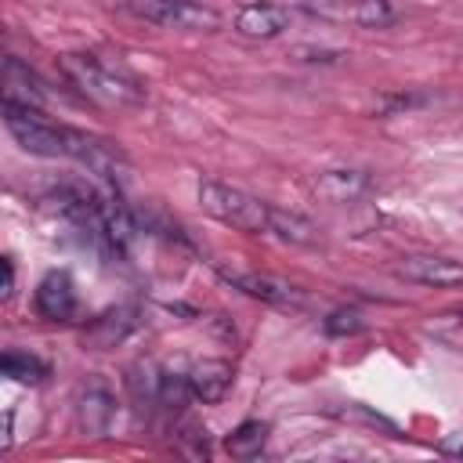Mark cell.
<instances>
[{"mask_svg": "<svg viewBox=\"0 0 463 463\" xmlns=\"http://www.w3.org/2000/svg\"><path fill=\"white\" fill-rule=\"evenodd\" d=\"M127 14L163 25V29H188V33H203V29H217L221 14L213 7H203L195 0H119Z\"/></svg>", "mask_w": 463, "mask_h": 463, "instance_id": "cell-4", "label": "cell"}, {"mask_svg": "<svg viewBox=\"0 0 463 463\" xmlns=\"http://www.w3.org/2000/svg\"><path fill=\"white\" fill-rule=\"evenodd\" d=\"M33 307H36V315L47 318V322H69V318H76L80 300H76L72 279H69L65 271H51V275L36 286Z\"/></svg>", "mask_w": 463, "mask_h": 463, "instance_id": "cell-10", "label": "cell"}, {"mask_svg": "<svg viewBox=\"0 0 463 463\" xmlns=\"http://www.w3.org/2000/svg\"><path fill=\"white\" fill-rule=\"evenodd\" d=\"M297 61H340L344 54L340 51H315V47H297L293 51Z\"/></svg>", "mask_w": 463, "mask_h": 463, "instance_id": "cell-21", "label": "cell"}, {"mask_svg": "<svg viewBox=\"0 0 463 463\" xmlns=\"http://www.w3.org/2000/svg\"><path fill=\"white\" fill-rule=\"evenodd\" d=\"M286 29H289V7H282V4L257 0V4H242L235 11V33L246 40H275Z\"/></svg>", "mask_w": 463, "mask_h": 463, "instance_id": "cell-9", "label": "cell"}, {"mask_svg": "<svg viewBox=\"0 0 463 463\" xmlns=\"http://www.w3.org/2000/svg\"><path fill=\"white\" fill-rule=\"evenodd\" d=\"M177 452H184V456H192V459H206V456H210V438H206V430L195 427V423H188L184 434H181V441H177Z\"/></svg>", "mask_w": 463, "mask_h": 463, "instance_id": "cell-20", "label": "cell"}, {"mask_svg": "<svg viewBox=\"0 0 463 463\" xmlns=\"http://www.w3.org/2000/svg\"><path fill=\"white\" fill-rule=\"evenodd\" d=\"M0 369H4V376L18 380V383H43V380L51 376V365H47L40 354L18 351V347H7V351H4Z\"/></svg>", "mask_w": 463, "mask_h": 463, "instance_id": "cell-14", "label": "cell"}, {"mask_svg": "<svg viewBox=\"0 0 463 463\" xmlns=\"http://www.w3.org/2000/svg\"><path fill=\"white\" fill-rule=\"evenodd\" d=\"M65 72L72 76V83H76L87 98H94V101H101V105L127 109V105H141V101H145V87H141L134 76H127V72L105 65V61L94 58V54H65Z\"/></svg>", "mask_w": 463, "mask_h": 463, "instance_id": "cell-1", "label": "cell"}, {"mask_svg": "<svg viewBox=\"0 0 463 463\" xmlns=\"http://www.w3.org/2000/svg\"><path fill=\"white\" fill-rule=\"evenodd\" d=\"M199 206L221 221V224H232L239 232H250V235H260L271 228V206L235 184H224V181H199Z\"/></svg>", "mask_w": 463, "mask_h": 463, "instance_id": "cell-2", "label": "cell"}, {"mask_svg": "<svg viewBox=\"0 0 463 463\" xmlns=\"http://www.w3.org/2000/svg\"><path fill=\"white\" fill-rule=\"evenodd\" d=\"M438 449H441L445 456H456V459H463V427H459V430H452V434H445V438L438 441Z\"/></svg>", "mask_w": 463, "mask_h": 463, "instance_id": "cell-22", "label": "cell"}, {"mask_svg": "<svg viewBox=\"0 0 463 463\" xmlns=\"http://www.w3.org/2000/svg\"><path fill=\"white\" fill-rule=\"evenodd\" d=\"M264 441H268V423H260V420H242V423L224 438V449H228L235 459H253V456H260Z\"/></svg>", "mask_w": 463, "mask_h": 463, "instance_id": "cell-16", "label": "cell"}, {"mask_svg": "<svg viewBox=\"0 0 463 463\" xmlns=\"http://www.w3.org/2000/svg\"><path fill=\"white\" fill-rule=\"evenodd\" d=\"M14 297V264H11V257H4V300H11Z\"/></svg>", "mask_w": 463, "mask_h": 463, "instance_id": "cell-23", "label": "cell"}, {"mask_svg": "<svg viewBox=\"0 0 463 463\" xmlns=\"http://www.w3.org/2000/svg\"><path fill=\"white\" fill-rule=\"evenodd\" d=\"M76 416H80V427L87 434H94V438H101L109 430V423L116 416V394H112V387L101 376H90L80 387V394H76Z\"/></svg>", "mask_w": 463, "mask_h": 463, "instance_id": "cell-8", "label": "cell"}, {"mask_svg": "<svg viewBox=\"0 0 463 463\" xmlns=\"http://www.w3.org/2000/svg\"><path fill=\"white\" fill-rule=\"evenodd\" d=\"M4 127H7L11 137H14L25 152H33V156H47V159L69 156L72 130L47 123L36 105H22V101H7V98H4Z\"/></svg>", "mask_w": 463, "mask_h": 463, "instance_id": "cell-3", "label": "cell"}, {"mask_svg": "<svg viewBox=\"0 0 463 463\" xmlns=\"http://www.w3.org/2000/svg\"><path fill=\"white\" fill-rule=\"evenodd\" d=\"M4 98L22 101V105H40L43 101V87H40L36 72L25 69L18 58H7V65H4Z\"/></svg>", "mask_w": 463, "mask_h": 463, "instance_id": "cell-13", "label": "cell"}, {"mask_svg": "<svg viewBox=\"0 0 463 463\" xmlns=\"http://www.w3.org/2000/svg\"><path fill=\"white\" fill-rule=\"evenodd\" d=\"M271 235H279L282 242H293V246H315L318 242V228L300 217V213H289V210H279L271 206Z\"/></svg>", "mask_w": 463, "mask_h": 463, "instance_id": "cell-15", "label": "cell"}, {"mask_svg": "<svg viewBox=\"0 0 463 463\" xmlns=\"http://www.w3.org/2000/svg\"><path fill=\"white\" fill-rule=\"evenodd\" d=\"M221 279H224L228 286H235L239 293H246V297H253V300H264V304H271V307H304V304H307L304 289H297V286H289V282H282V279H275V275L228 271V268H224Z\"/></svg>", "mask_w": 463, "mask_h": 463, "instance_id": "cell-5", "label": "cell"}, {"mask_svg": "<svg viewBox=\"0 0 463 463\" xmlns=\"http://www.w3.org/2000/svg\"><path fill=\"white\" fill-rule=\"evenodd\" d=\"M137 326H141V318H137L134 307H109L105 315H98V318L83 329V340L94 344V347H116V344H123Z\"/></svg>", "mask_w": 463, "mask_h": 463, "instance_id": "cell-12", "label": "cell"}, {"mask_svg": "<svg viewBox=\"0 0 463 463\" xmlns=\"http://www.w3.org/2000/svg\"><path fill=\"white\" fill-rule=\"evenodd\" d=\"M398 275L405 282H416V286L449 289V286H463V260L438 257V253H416V257H405L398 264Z\"/></svg>", "mask_w": 463, "mask_h": 463, "instance_id": "cell-7", "label": "cell"}, {"mask_svg": "<svg viewBox=\"0 0 463 463\" xmlns=\"http://www.w3.org/2000/svg\"><path fill=\"white\" fill-rule=\"evenodd\" d=\"M344 14L362 29H387V25L398 22V11H394L391 0H354Z\"/></svg>", "mask_w": 463, "mask_h": 463, "instance_id": "cell-18", "label": "cell"}, {"mask_svg": "<svg viewBox=\"0 0 463 463\" xmlns=\"http://www.w3.org/2000/svg\"><path fill=\"white\" fill-rule=\"evenodd\" d=\"M127 387L137 402L145 405H159V391H163V369L156 362H137L130 373H127Z\"/></svg>", "mask_w": 463, "mask_h": 463, "instance_id": "cell-17", "label": "cell"}, {"mask_svg": "<svg viewBox=\"0 0 463 463\" xmlns=\"http://www.w3.org/2000/svg\"><path fill=\"white\" fill-rule=\"evenodd\" d=\"M322 329H326L329 336H351V333L362 329V315H358L354 307H336V311H329V315L322 318Z\"/></svg>", "mask_w": 463, "mask_h": 463, "instance_id": "cell-19", "label": "cell"}, {"mask_svg": "<svg viewBox=\"0 0 463 463\" xmlns=\"http://www.w3.org/2000/svg\"><path fill=\"white\" fill-rule=\"evenodd\" d=\"M232 365L224 358H203L188 369V387H192V398L203 402V405H217L228 387H232Z\"/></svg>", "mask_w": 463, "mask_h": 463, "instance_id": "cell-11", "label": "cell"}, {"mask_svg": "<svg viewBox=\"0 0 463 463\" xmlns=\"http://www.w3.org/2000/svg\"><path fill=\"white\" fill-rule=\"evenodd\" d=\"M373 174L365 170H354V166H336V170H322L311 184L315 199L329 203V206H347V203H358L362 195L373 192Z\"/></svg>", "mask_w": 463, "mask_h": 463, "instance_id": "cell-6", "label": "cell"}]
</instances>
